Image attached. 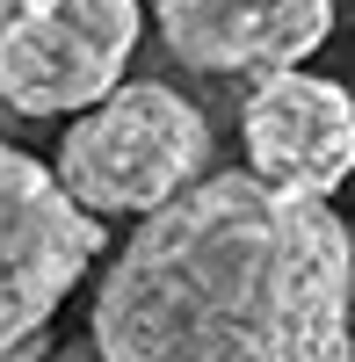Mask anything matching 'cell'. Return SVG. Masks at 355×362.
I'll return each mask as SVG.
<instances>
[{
  "instance_id": "6da1fadb",
  "label": "cell",
  "mask_w": 355,
  "mask_h": 362,
  "mask_svg": "<svg viewBox=\"0 0 355 362\" xmlns=\"http://www.w3.org/2000/svg\"><path fill=\"white\" fill-rule=\"evenodd\" d=\"M87 341L102 362H355L348 218L203 174L116 247Z\"/></svg>"
},
{
  "instance_id": "7a4b0ae2",
  "label": "cell",
  "mask_w": 355,
  "mask_h": 362,
  "mask_svg": "<svg viewBox=\"0 0 355 362\" xmlns=\"http://www.w3.org/2000/svg\"><path fill=\"white\" fill-rule=\"evenodd\" d=\"M51 174L87 218H153L211 174V116L160 80H124L66 124Z\"/></svg>"
},
{
  "instance_id": "3957f363",
  "label": "cell",
  "mask_w": 355,
  "mask_h": 362,
  "mask_svg": "<svg viewBox=\"0 0 355 362\" xmlns=\"http://www.w3.org/2000/svg\"><path fill=\"white\" fill-rule=\"evenodd\" d=\"M145 0H0V102L22 124L95 109L124 87Z\"/></svg>"
},
{
  "instance_id": "277c9868",
  "label": "cell",
  "mask_w": 355,
  "mask_h": 362,
  "mask_svg": "<svg viewBox=\"0 0 355 362\" xmlns=\"http://www.w3.org/2000/svg\"><path fill=\"white\" fill-rule=\"evenodd\" d=\"M102 254V218L58 189V174L0 138V362L37 348L51 312Z\"/></svg>"
},
{
  "instance_id": "5b68a950",
  "label": "cell",
  "mask_w": 355,
  "mask_h": 362,
  "mask_svg": "<svg viewBox=\"0 0 355 362\" xmlns=\"http://www.w3.org/2000/svg\"><path fill=\"white\" fill-rule=\"evenodd\" d=\"M240 145H247L254 181L327 203L355 174V95L341 80L305 73V66L261 73L240 102Z\"/></svg>"
},
{
  "instance_id": "8992f818",
  "label": "cell",
  "mask_w": 355,
  "mask_h": 362,
  "mask_svg": "<svg viewBox=\"0 0 355 362\" xmlns=\"http://www.w3.org/2000/svg\"><path fill=\"white\" fill-rule=\"evenodd\" d=\"M160 44L196 73H290L327 44L334 0H145Z\"/></svg>"
},
{
  "instance_id": "52a82bcc",
  "label": "cell",
  "mask_w": 355,
  "mask_h": 362,
  "mask_svg": "<svg viewBox=\"0 0 355 362\" xmlns=\"http://www.w3.org/2000/svg\"><path fill=\"white\" fill-rule=\"evenodd\" d=\"M51 362H102V348H95V341H66Z\"/></svg>"
},
{
  "instance_id": "ba28073f",
  "label": "cell",
  "mask_w": 355,
  "mask_h": 362,
  "mask_svg": "<svg viewBox=\"0 0 355 362\" xmlns=\"http://www.w3.org/2000/svg\"><path fill=\"white\" fill-rule=\"evenodd\" d=\"M348 326H355V225H348Z\"/></svg>"
},
{
  "instance_id": "9c48e42d",
  "label": "cell",
  "mask_w": 355,
  "mask_h": 362,
  "mask_svg": "<svg viewBox=\"0 0 355 362\" xmlns=\"http://www.w3.org/2000/svg\"><path fill=\"white\" fill-rule=\"evenodd\" d=\"M0 138H22V116H15L8 102H0Z\"/></svg>"
}]
</instances>
